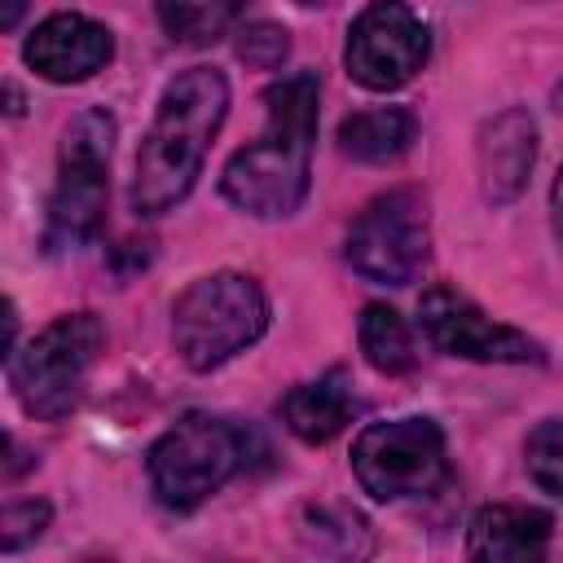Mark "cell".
<instances>
[{"label": "cell", "instance_id": "cell-4", "mask_svg": "<svg viewBox=\"0 0 563 563\" xmlns=\"http://www.w3.org/2000/svg\"><path fill=\"white\" fill-rule=\"evenodd\" d=\"M101 343H106V330L92 312H66L48 321L22 352L4 356L18 405L40 422L66 418L84 396V383L101 356Z\"/></svg>", "mask_w": 563, "mask_h": 563}, {"label": "cell", "instance_id": "cell-6", "mask_svg": "<svg viewBox=\"0 0 563 563\" xmlns=\"http://www.w3.org/2000/svg\"><path fill=\"white\" fill-rule=\"evenodd\" d=\"M145 466L167 510H194L246 466V435L216 413H185L154 440Z\"/></svg>", "mask_w": 563, "mask_h": 563}, {"label": "cell", "instance_id": "cell-15", "mask_svg": "<svg viewBox=\"0 0 563 563\" xmlns=\"http://www.w3.org/2000/svg\"><path fill=\"white\" fill-rule=\"evenodd\" d=\"M418 141V119L405 106H378V110H356L339 123V150L356 163H396L409 154Z\"/></svg>", "mask_w": 563, "mask_h": 563}, {"label": "cell", "instance_id": "cell-18", "mask_svg": "<svg viewBox=\"0 0 563 563\" xmlns=\"http://www.w3.org/2000/svg\"><path fill=\"white\" fill-rule=\"evenodd\" d=\"M523 466H528V479L559 497L563 501V418H545L528 431L523 440Z\"/></svg>", "mask_w": 563, "mask_h": 563}, {"label": "cell", "instance_id": "cell-12", "mask_svg": "<svg viewBox=\"0 0 563 563\" xmlns=\"http://www.w3.org/2000/svg\"><path fill=\"white\" fill-rule=\"evenodd\" d=\"M537 163V123L523 106L493 114L475 136V172L488 202H515Z\"/></svg>", "mask_w": 563, "mask_h": 563}, {"label": "cell", "instance_id": "cell-20", "mask_svg": "<svg viewBox=\"0 0 563 563\" xmlns=\"http://www.w3.org/2000/svg\"><path fill=\"white\" fill-rule=\"evenodd\" d=\"M48 515H53L48 501H18V506H9L4 519H0V545H4V554H13L26 541H35L48 528Z\"/></svg>", "mask_w": 563, "mask_h": 563}, {"label": "cell", "instance_id": "cell-21", "mask_svg": "<svg viewBox=\"0 0 563 563\" xmlns=\"http://www.w3.org/2000/svg\"><path fill=\"white\" fill-rule=\"evenodd\" d=\"M550 220H554V238L563 246V167H559V176L550 185Z\"/></svg>", "mask_w": 563, "mask_h": 563}, {"label": "cell", "instance_id": "cell-10", "mask_svg": "<svg viewBox=\"0 0 563 563\" xmlns=\"http://www.w3.org/2000/svg\"><path fill=\"white\" fill-rule=\"evenodd\" d=\"M418 321L440 352L462 356V361H510V365L545 361V347L537 339H528L515 325L493 321L475 299H466L453 286H427L418 299Z\"/></svg>", "mask_w": 563, "mask_h": 563}, {"label": "cell", "instance_id": "cell-11", "mask_svg": "<svg viewBox=\"0 0 563 563\" xmlns=\"http://www.w3.org/2000/svg\"><path fill=\"white\" fill-rule=\"evenodd\" d=\"M114 57V35L84 13H48L22 44V62L48 84L92 79Z\"/></svg>", "mask_w": 563, "mask_h": 563}, {"label": "cell", "instance_id": "cell-8", "mask_svg": "<svg viewBox=\"0 0 563 563\" xmlns=\"http://www.w3.org/2000/svg\"><path fill=\"white\" fill-rule=\"evenodd\" d=\"M347 264L378 286H409L431 260V220L418 189H387L369 198L347 224Z\"/></svg>", "mask_w": 563, "mask_h": 563}, {"label": "cell", "instance_id": "cell-22", "mask_svg": "<svg viewBox=\"0 0 563 563\" xmlns=\"http://www.w3.org/2000/svg\"><path fill=\"white\" fill-rule=\"evenodd\" d=\"M22 9H26V0H0V26H4V31H13V26H18V18H22Z\"/></svg>", "mask_w": 563, "mask_h": 563}, {"label": "cell", "instance_id": "cell-14", "mask_svg": "<svg viewBox=\"0 0 563 563\" xmlns=\"http://www.w3.org/2000/svg\"><path fill=\"white\" fill-rule=\"evenodd\" d=\"M352 418V387L343 369H330L312 383H299L282 396V422L303 440V444H325L334 440Z\"/></svg>", "mask_w": 563, "mask_h": 563}, {"label": "cell", "instance_id": "cell-19", "mask_svg": "<svg viewBox=\"0 0 563 563\" xmlns=\"http://www.w3.org/2000/svg\"><path fill=\"white\" fill-rule=\"evenodd\" d=\"M238 62H246L251 70H277L290 57V35L277 22H251L238 31Z\"/></svg>", "mask_w": 563, "mask_h": 563}, {"label": "cell", "instance_id": "cell-13", "mask_svg": "<svg viewBox=\"0 0 563 563\" xmlns=\"http://www.w3.org/2000/svg\"><path fill=\"white\" fill-rule=\"evenodd\" d=\"M550 528H554V519L537 506L493 501L471 515L466 554L484 559V563H523V559L532 563L550 550Z\"/></svg>", "mask_w": 563, "mask_h": 563}, {"label": "cell", "instance_id": "cell-1", "mask_svg": "<svg viewBox=\"0 0 563 563\" xmlns=\"http://www.w3.org/2000/svg\"><path fill=\"white\" fill-rule=\"evenodd\" d=\"M317 101H321V84L312 70H295L264 92L268 123L260 141L242 145L224 163V176H220V189L238 211L260 216V220L299 211V202L308 198V176H312Z\"/></svg>", "mask_w": 563, "mask_h": 563}, {"label": "cell", "instance_id": "cell-9", "mask_svg": "<svg viewBox=\"0 0 563 563\" xmlns=\"http://www.w3.org/2000/svg\"><path fill=\"white\" fill-rule=\"evenodd\" d=\"M431 57V31L405 0H374L365 4L343 44L347 79L369 92H391L409 84Z\"/></svg>", "mask_w": 563, "mask_h": 563}, {"label": "cell", "instance_id": "cell-2", "mask_svg": "<svg viewBox=\"0 0 563 563\" xmlns=\"http://www.w3.org/2000/svg\"><path fill=\"white\" fill-rule=\"evenodd\" d=\"M229 114V79L216 66L180 70L154 110V123L136 150L132 176V207L141 216L172 211L198 180L211 136Z\"/></svg>", "mask_w": 563, "mask_h": 563}, {"label": "cell", "instance_id": "cell-16", "mask_svg": "<svg viewBox=\"0 0 563 563\" xmlns=\"http://www.w3.org/2000/svg\"><path fill=\"white\" fill-rule=\"evenodd\" d=\"M356 339H361V352L365 361L378 369V374H409L418 365V347H413V334L405 325V317L387 303H365L361 308V321H356Z\"/></svg>", "mask_w": 563, "mask_h": 563}, {"label": "cell", "instance_id": "cell-7", "mask_svg": "<svg viewBox=\"0 0 563 563\" xmlns=\"http://www.w3.org/2000/svg\"><path fill=\"white\" fill-rule=\"evenodd\" d=\"M352 475L374 501H413L449 484L444 431L431 418L369 422L352 440Z\"/></svg>", "mask_w": 563, "mask_h": 563}, {"label": "cell", "instance_id": "cell-23", "mask_svg": "<svg viewBox=\"0 0 563 563\" xmlns=\"http://www.w3.org/2000/svg\"><path fill=\"white\" fill-rule=\"evenodd\" d=\"M9 114H22V92L9 84Z\"/></svg>", "mask_w": 563, "mask_h": 563}, {"label": "cell", "instance_id": "cell-3", "mask_svg": "<svg viewBox=\"0 0 563 563\" xmlns=\"http://www.w3.org/2000/svg\"><path fill=\"white\" fill-rule=\"evenodd\" d=\"M268 325V299L255 277L220 268L180 290L172 303V343L198 374L246 352Z\"/></svg>", "mask_w": 563, "mask_h": 563}, {"label": "cell", "instance_id": "cell-17", "mask_svg": "<svg viewBox=\"0 0 563 563\" xmlns=\"http://www.w3.org/2000/svg\"><path fill=\"white\" fill-rule=\"evenodd\" d=\"M163 31L176 44H216L220 35H229V26L242 18L246 0H154Z\"/></svg>", "mask_w": 563, "mask_h": 563}, {"label": "cell", "instance_id": "cell-5", "mask_svg": "<svg viewBox=\"0 0 563 563\" xmlns=\"http://www.w3.org/2000/svg\"><path fill=\"white\" fill-rule=\"evenodd\" d=\"M110 150H114V114L110 110H79L57 150V180L48 198V251L84 246L106 224L110 198Z\"/></svg>", "mask_w": 563, "mask_h": 563}, {"label": "cell", "instance_id": "cell-24", "mask_svg": "<svg viewBox=\"0 0 563 563\" xmlns=\"http://www.w3.org/2000/svg\"><path fill=\"white\" fill-rule=\"evenodd\" d=\"M299 9H325V4H334V0H295Z\"/></svg>", "mask_w": 563, "mask_h": 563}]
</instances>
